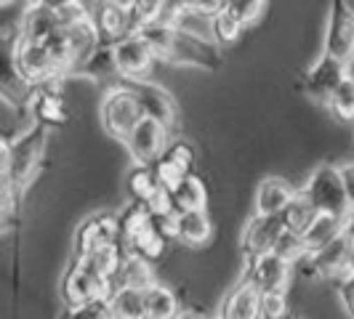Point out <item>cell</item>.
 Here are the masks:
<instances>
[{
  "label": "cell",
  "mask_w": 354,
  "mask_h": 319,
  "mask_svg": "<svg viewBox=\"0 0 354 319\" xmlns=\"http://www.w3.org/2000/svg\"><path fill=\"white\" fill-rule=\"evenodd\" d=\"M283 231L285 229L280 215H259V213H253L245 221L243 231H240V253H243V258L248 261V258H259V255L272 253Z\"/></svg>",
  "instance_id": "4fadbf2b"
},
{
  "label": "cell",
  "mask_w": 354,
  "mask_h": 319,
  "mask_svg": "<svg viewBox=\"0 0 354 319\" xmlns=\"http://www.w3.org/2000/svg\"><path fill=\"white\" fill-rule=\"evenodd\" d=\"M144 298H147V319H176L181 314L178 293L162 280L158 284H152L144 293Z\"/></svg>",
  "instance_id": "603a6c76"
},
{
  "label": "cell",
  "mask_w": 354,
  "mask_h": 319,
  "mask_svg": "<svg viewBox=\"0 0 354 319\" xmlns=\"http://www.w3.org/2000/svg\"><path fill=\"white\" fill-rule=\"evenodd\" d=\"M19 200H21V195L17 192L14 181L8 178L6 171H0V211H6L8 215H17Z\"/></svg>",
  "instance_id": "836d02e7"
},
{
  "label": "cell",
  "mask_w": 354,
  "mask_h": 319,
  "mask_svg": "<svg viewBox=\"0 0 354 319\" xmlns=\"http://www.w3.org/2000/svg\"><path fill=\"white\" fill-rule=\"evenodd\" d=\"M168 142H171V130L168 128H162L155 120L142 117L136 123V128L123 139V149L125 155L131 157V162H133V168H149L165 152Z\"/></svg>",
  "instance_id": "ba28073f"
},
{
  "label": "cell",
  "mask_w": 354,
  "mask_h": 319,
  "mask_svg": "<svg viewBox=\"0 0 354 319\" xmlns=\"http://www.w3.org/2000/svg\"><path fill=\"white\" fill-rule=\"evenodd\" d=\"M299 195L315 208V213L336 215V218L352 215L346 195H344V184L338 176V165L333 162H319L317 168H312V173L299 186Z\"/></svg>",
  "instance_id": "7a4b0ae2"
},
{
  "label": "cell",
  "mask_w": 354,
  "mask_h": 319,
  "mask_svg": "<svg viewBox=\"0 0 354 319\" xmlns=\"http://www.w3.org/2000/svg\"><path fill=\"white\" fill-rule=\"evenodd\" d=\"M213 237V221L208 211L176 213L174 218V245L181 248H205Z\"/></svg>",
  "instance_id": "e0dca14e"
},
{
  "label": "cell",
  "mask_w": 354,
  "mask_h": 319,
  "mask_svg": "<svg viewBox=\"0 0 354 319\" xmlns=\"http://www.w3.org/2000/svg\"><path fill=\"white\" fill-rule=\"evenodd\" d=\"M349 67L346 64H341L336 59H330V56H325V53H319L317 59H315V64L306 70L304 75V93L315 102V104H328V99H330V93L338 88V83L349 75Z\"/></svg>",
  "instance_id": "5bb4252c"
},
{
  "label": "cell",
  "mask_w": 354,
  "mask_h": 319,
  "mask_svg": "<svg viewBox=\"0 0 354 319\" xmlns=\"http://www.w3.org/2000/svg\"><path fill=\"white\" fill-rule=\"evenodd\" d=\"M158 282H160V277H158L155 264L144 261L139 255L125 253L123 261H120V269H118V274H115V280H112V287H131V290L147 293L152 284H158Z\"/></svg>",
  "instance_id": "d6986e66"
},
{
  "label": "cell",
  "mask_w": 354,
  "mask_h": 319,
  "mask_svg": "<svg viewBox=\"0 0 354 319\" xmlns=\"http://www.w3.org/2000/svg\"><path fill=\"white\" fill-rule=\"evenodd\" d=\"M259 290H253L245 282H234L227 290L221 309H218V317L224 319H259Z\"/></svg>",
  "instance_id": "44dd1931"
},
{
  "label": "cell",
  "mask_w": 354,
  "mask_h": 319,
  "mask_svg": "<svg viewBox=\"0 0 354 319\" xmlns=\"http://www.w3.org/2000/svg\"><path fill=\"white\" fill-rule=\"evenodd\" d=\"M109 293H112V284L93 277L77 261H70V266L62 274V282H59V296H62L67 309H77L83 303L109 298Z\"/></svg>",
  "instance_id": "8fae6325"
},
{
  "label": "cell",
  "mask_w": 354,
  "mask_h": 319,
  "mask_svg": "<svg viewBox=\"0 0 354 319\" xmlns=\"http://www.w3.org/2000/svg\"><path fill=\"white\" fill-rule=\"evenodd\" d=\"M240 35H243V24L230 14L227 3H221L218 11L213 14V46L218 51H227L240 40Z\"/></svg>",
  "instance_id": "484cf974"
},
{
  "label": "cell",
  "mask_w": 354,
  "mask_h": 319,
  "mask_svg": "<svg viewBox=\"0 0 354 319\" xmlns=\"http://www.w3.org/2000/svg\"><path fill=\"white\" fill-rule=\"evenodd\" d=\"M272 253L280 255L283 261H288L293 269L306 258V250H304L301 237H299V234H290V231H283V234H280V240H277V245H274Z\"/></svg>",
  "instance_id": "4dcf8cb0"
},
{
  "label": "cell",
  "mask_w": 354,
  "mask_h": 319,
  "mask_svg": "<svg viewBox=\"0 0 354 319\" xmlns=\"http://www.w3.org/2000/svg\"><path fill=\"white\" fill-rule=\"evenodd\" d=\"M112 56V70L120 77V83H133V80H149V75L158 64V56L149 48V43L139 32L118 40L109 46Z\"/></svg>",
  "instance_id": "5b68a950"
},
{
  "label": "cell",
  "mask_w": 354,
  "mask_h": 319,
  "mask_svg": "<svg viewBox=\"0 0 354 319\" xmlns=\"http://www.w3.org/2000/svg\"><path fill=\"white\" fill-rule=\"evenodd\" d=\"M125 189H128L131 200L144 205V208L152 205V202L162 195V189H160L152 168H133V171L128 173V178H125Z\"/></svg>",
  "instance_id": "d4e9b609"
},
{
  "label": "cell",
  "mask_w": 354,
  "mask_h": 319,
  "mask_svg": "<svg viewBox=\"0 0 354 319\" xmlns=\"http://www.w3.org/2000/svg\"><path fill=\"white\" fill-rule=\"evenodd\" d=\"M299 186L293 181H288L285 176H264L256 184V192H253V205L259 215H280V213L290 205V200L296 197Z\"/></svg>",
  "instance_id": "9a60e30c"
},
{
  "label": "cell",
  "mask_w": 354,
  "mask_h": 319,
  "mask_svg": "<svg viewBox=\"0 0 354 319\" xmlns=\"http://www.w3.org/2000/svg\"><path fill=\"white\" fill-rule=\"evenodd\" d=\"M48 128L32 123L24 133H19L17 139L8 142V162H6V173L14 181L19 195H24L30 189V184L37 178L46 149H48Z\"/></svg>",
  "instance_id": "6da1fadb"
},
{
  "label": "cell",
  "mask_w": 354,
  "mask_h": 319,
  "mask_svg": "<svg viewBox=\"0 0 354 319\" xmlns=\"http://www.w3.org/2000/svg\"><path fill=\"white\" fill-rule=\"evenodd\" d=\"M346 221L349 218H336V215H325V213H317L315 221L306 226V231L301 234V242L306 255L317 253V250L328 248L330 242H336L338 237L346 231Z\"/></svg>",
  "instance_id": "ffe728a7"
},
{
  "label": "cell",
  "mask_w": 354,
  "mask_h": 319,
  "mask_svg": "<svg viewBox=\"0 0 354 319\" xmlns=\"http://www.w3.org/2000/svg\"><path fill=\"white\" fill-rule=\"evenodd\" d=\"M59 319H64V314H62V317H59Z\"/></svg>",
  "instance_id": "60d3db41"
},
{
  "label": "cell",
  "mask_w": 354,
  "mask_h": 319,
  "mask_svg": "<svg viewBox=\"0 0 354 319\" xmlns=\"http://www.w3.org/2000/svg\"><path fill=\"white\" fill-rule=\"evenodd\" d=\"M211 319H224V317H218V314H216V317H211Z\"/></svg>",
  "instance_id": "ab89813d"
},
{
  "label": "cell",
  "mask_w": 354,
  "mask_h": 319,
  "mask_svg": "<svg viewBox=\"0 0 354 319\" xmlns=\"http://www.w3.org/2000/svg\"><path fill=\"white\" fill-rule=\"evenodd\" d=\"M227 8H230L232 17L243 24V30H245V27H253V24L266 14L264 0H227Z\"/></svg>",
  "instance_id": "f1b7e54d"
},
{
  "label": "cell",
  "mask_w": 354,
  "mask_h": 319,
  "mask_svg": "<svg viewBox=\"0 0 354 319\" xmlns=\"http://www.w3.org/2000/svg\"><path fill=\"white\" fill-rule=\"evenodd\" d=\"M96 115H99V128L104 130L106 139L120 144L142 120V109H139L133 93L125 83H115L99 96Z\"/></svg>",
  "instance_id": "3957f363"
},
{
  "label": "cell",
  "mask_w": 354,
  "mask_h": 319,
  "mask_svg": "<svg viewBox=\"0 0 354 319\" xmlns=\"http://www.w3.org/2000/svg\"><path fill=\"white\" fill-rule=\"evenodd\" d=\"M64 319H115V317L109 311L106 298H99V301L83 303L77 309H64Z\"/></svg>",
  "instance_id": "1f68e13d"
},
{
  "label": "cell",
  "mask_w": 354,
  "mask_h": 319,
  "mask_svg": "<svg viewBox=\"0 0 354 319\" xmlns=\"http://www.w3.org/2000/svg\"><path fill=\"white\" fill-rule=\"evenodd\" d=\"M293 277H296L293 266L274 253H266V255L245 261L237 282L250 284L253 290H259V296H264V293H290Z\"/></svg>",
  "instance_id": "8992f818"
},
{
  "label": "cell",
  "mask_w": 354,
  "mask_h": 319,
  "mask_svg": "<svg viewBox=\"0 0 354 319\" xmlns=\"http://www.w3.org/2000/svg\"><path fill=\"white\" fill-rule=\"evenodd\" d=\"M195 162H197L195 146L187 142L184 136H176V139L168 142L165 152H162V155L155 160V165H149V168H152V173L158 178L160 189L168 195L181 178L195 173Z\"/></svg>",
  "instance_id": "30bf717a"
},
{
  "label": "cell",
  "mask_w": 354,
  "mask_h": 319,
  "mask_svg": "<svg viewBox=\"0 0 354 319\" xmlns=\"http://www.w3.org/2000/svg\"><path fill=\"white\" fill-rule=\"evenodd\" d=\"M118 242V213H93L83 218L72 237V261L83 258L99 245H112ZM120 245V242H118Z\"/></svg>",
  "instance_id": "7c38bea8"
},
{
  "label": "cell",
  "mask_w": 354,
  "mask_h": 319,
  "mask_svg": "<svg viewBox=\"0 0 354 319\" xmlns=\"http://www.w3.org/2000/svg\"><path fill=\"white\" fill-rule=\"evenodd\" d=\"M322 53L354 67V6L346 0H333L330 3V17L325 27V40H322Z\"/></svg>",
  "instance_id": "52a82bcc"
},
{
  "label": "cell",
  "mask_w": 354,
  "mask_h": 319,
  "mask_svg": "<svg viewBox=\"0 0 354 319\" xmlns=\"http://www.w3.org/2000/svg\"><path fill=\"white\" fill-rule=\"evenodd\" d=\"M17 27L0 30V102L11 106L14 112H30L35 88L24 80V75L17 64Z\"/></svg>",
  "instance_id": "277c9868"
},
{
  "label": "cell",
  "mask_w": 354,
  "mask_h": 319,
  "mask_svg": "<svg viewBox=\"0 0 354 319\" xmlns=\"http://www.w3.org/2000/svg\"><path fill=\"white\" fill-rule=\"evenodd\" d=\"M290 293H264L259 301V319H288L290 317Z\"/></svg>",
  "instance_id": "f546056e"
},
{
  "label": "cell",
  "mask_w": 354,
  "mask_h": 319,
  "mask_svg": "<svg viewBox=\"0 0 354 319\" xmlns=\"http://www.w3.org/2000/svg\"><path fill=\"white\" fill-rule=\"evenodd\" d=\"M288 319H304V317H299V314H290Z\"/></svg>",
  "instance_id": "f35d334b"
},
{
  "label": "cell",
  "mask_w": 354,
  "mask_h": 319,
  "mask_svg": "<svg viewBox=\"0 0 354 319\" xmlns=\"http://www.w3.org/2000/svg\"><path fill=\"white\" fill-rule=\"evenodd\" d=\"M106 303H109V311L115 319H147V298L142 290L112 287Z\"/></svg>",
  "instance_id": "cb8c5ba5"
},
{
  "label": "cell",
  "mask_w": 354,
  "mask_h": 319,
  "mask_svg": "<svg viewBox=\"0 0 354 319\" xmlns=\"http://www.w3.org/2000/svg\"><path fill=\"white\" fill-rule=\"evenodd\" d=\"M176 319H208L200 309H181V314Z\"/></svg>",
  "instance_id": "8d00e7d4"
},
{
  "label": "cell",
  "mask_w": 354,
  "mask_h": 319,
  "mask_svg": "<svg viewBox=\"0 0 354 319\" xmlns=\"http://www.w3.org/2000/svg\"><path fill=\"white\" fill-rule=\"evenodd\" d=\"M136 104L142 109V117L147 120H155L162 128L174 130L178 123V104L174 99V93L168 88H162L160 83H152V80H133V83H125Z\"/></svg>",
  "instance_id": "9c48e42d"
},
{
  "label": "cell",
  "mask_w": 354,
  "mask_h": 319,
  "mask_svg": "<svg viewBox=\"0 0 354 319\" xmlns=\"http://www.w3.org/2000/svg\"><path fill=\"white\" fill-rule=\"evenodd\" d=\"M346 234H349V248H346L344 274H354V215H349V221H346Z\"/></svg>",
  "instance_id": "d590c367"
},
{
  "label": "cell",
  "mask_w": 354,
  "mask_h": 319,
  "mask_svg": "<svg viewBox=\"0 0 354 319\" xmlns=\"http://www.w3.org/2000/svg\"><path fill=\"white\" fill-rule=\"evenodd\" d=\"M325 109H328L336 120H341V123H354V72H349V75L338 83V88L330 93Z\"/></svg>",
  "instance_id": "4316f807"
},
{
  "label": "cell",
  "mask_w": 354,
  "mask_h": 319,
  "mask_svg": "<svg viewBox=\"0 0 354 319\" xmlns=\"http://www.w3.org/2000/svg\"><path fill=\"white\" fill-rule=\"evenodd\" d=\"M338 176H341V184H344V195H346V202H349V211L354 215V160L338 165Z\"/></svg>",
  "instance_id": "e575fe53"
},
{
  "label": "cell",
  "mask_w": 354,
  "mask_h": 319,
  "mask_svg": "<svg viewBox=\"0 0 354 319\" xmlns=\"http://www.w3.org/2000/svg\"><path fill=\"white\" fill-rule=\"evenodd\" d=\"M123 255H125L123 248H120L118 242H112V245H99V248H93L91 253H86L83 258H77V264L83 266L86 271H91L93 277H99V280H104V282L112 284L118 269H120Z\"/></svg>",
  "instance_id": "7402d4cb"
},
{
  "label": "cell",
  "mask_w": 354,
  "mask_h": 319,
  "mask_svg": "<svg viewBox=\"0 0 354 319\" xmlns=\"http://www.w3.org/2000/svg\"><path fill=\"white\" fill-rule=\"evenodd\" d=\"M6 162H8V142L0 136V171H6Z\"/></svg>",
  "instance_id": "74e56055"
},
{
  "label": "cell",
  "mask_w": 354,
  "mask_h": 319,
  "mask_svg": "<svg viewBox=\"0 0 354 319\" xmlns=\"http://www.w3.org/2000/svg\"><path fill=\"white\" fill-rule=\"evenodd\" d=\"M168 200H171L174 213H195V211H208L211 195H208L205 181L197 176V173H189V176H184L168 192Z\"/></svg>",
  "instance_id": "ac0fdd59"
},
{
  "label": "cell",
  "mask_w": 354,
  "mask_h": 319,
  "mask_svg": "<svg viewBox=\"0 0 354 319\" xmlns=\"http://www.w3.org/2000/svg\"><path fill=\"white\" fill-rule=\"evenodd\" d=\"M62 83H51V86H43V88H35V96H32V104H30V112L35 117L37 125L43 128H62L70 120V109H67V102H64V93L59 88Z\"/></svg>",
  "instance_id": "2e32d148"
},
{
  "label": "cell",
  "mask_w": 354,
  "mask_h": 319,
  "mask_svg": "<svg viewBox=\"0 0 354 319\" xmlns=\"http://www.w3.org/2000/svg\"><path fill=\"white\" fill-rule=\"evenodd\" d=\"M333 290H336V298L346 319H354V274H344L341 280H336Z\"/></svg>",
  "instance_id": "d6a6232c"
},
{
  "label": "cell",
  "mask_w": 354,
  "mask_h": 319,
  "mask_svg": "<svg viewBox=\"0 0 354 319\" xmlns=\"http://www.w3.org/2000/svg\"><path fill=\"white\" fill-rule=\"evenodd\" d=\"M315 215H317L315 208H312V205H309V202L296 192V197L290 200V205L280 213V221H283L285 231H290V234H299V237H301L304 231H306V226L315 221Z\"/></svg>",
  "instance_id": "83f0119b"
}]
</instances>
